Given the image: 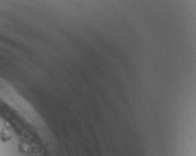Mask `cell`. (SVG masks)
<instances>
[{
    "instance_id": "6da1fadb",
    "label": "cell",
    "mask_w": 196,
    "mask_h": 156,
    "mask_svg": "<svg viewBox=\"0 0 196 156\" xmlns=\"http://www.w3.org/2000/svg\"><path fill=\"white\" fill-rule=\"evenodd\" d=\"M10 140H11L10 133L7 130H6V129H2L0 131V140H1V142L6 143V142L9 141Z\"/></svg>"
}]
</instances>
